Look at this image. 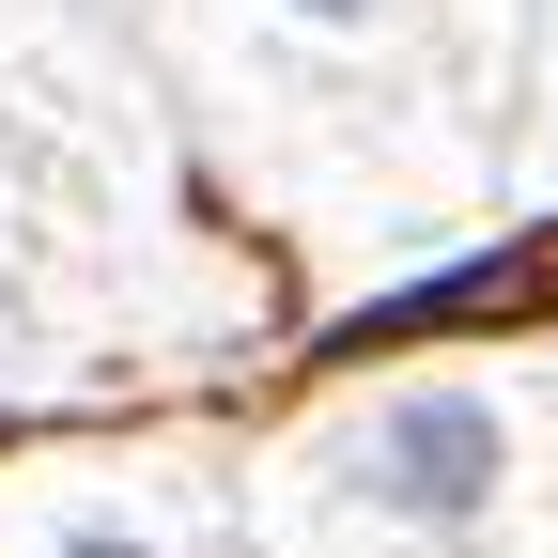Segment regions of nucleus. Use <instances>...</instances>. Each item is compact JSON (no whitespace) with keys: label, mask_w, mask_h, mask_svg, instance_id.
Here are the masks:
<instances>
[{"label":"nucleus","mask_w":558,"mask_h":558,"mask_svg":"<svg viewBox=\"0 0 558 558\" xmlns=\"http://www.w3.org/2000/svg\"><path fill=\"white\" fill-rule=\"evenodd\" d=\"M295 16H311V32H357V16H388V0H295Z\"/></svg>","instance_id":"obj_2"},{"label":"nucleus","mask_w":558,"mask_h":558,"mask_svg":"<svg viewBox=\"0 0 558 558\" xmlns=\"http://www.w3.org/2000/svg\"><path fill=\"white\" fill-rule=\"evenodd\" d=\"M62 558H156V543H124V527H78V543H62Z\"/></svg>","instance_id":"obj_3"},{"label":"nucleus","mask_w":558,"mask_h":558,"mask_svg":"<svg viewBox=\"0 0 558 558\" xmlns=\"http://www.w3.org/2000/svg\"><path fill=\"white\" fill-rule=\"evenodd\" d=\"M497 465H512V435H497L481 388H388L357 435H341V481H357L373 512H403V527H481Z\"/></svg>","instance_id":"obj_1"}]
</instances>
